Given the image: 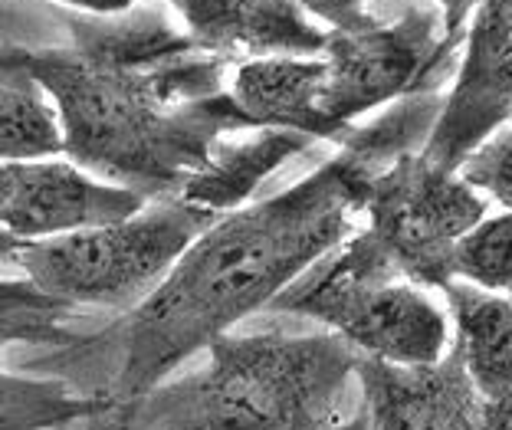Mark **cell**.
<instances>
[{"label": "cell", "instance_id": "obj_17", "mask_svg": "<svg viewBox=\"0 0 512 430\" xmlns=\"http://www.w3.org/2000/svg\"><path fill=\"white\" fill-rule=\"evenodd\" d=\"M76 306L46 293L33 280H0V352L10 345L79 348L86 335L73 332Z\"/></svg>", "mask_w": 512, "mask_h": 430}, {"label": "cell", "instance_id": "obj_18", "mask_svg": "<svg viewBox=\"0 0 512 430\" xmlns=\"http://www.w3.org/2000/svg\"><path fill=\"white\" fill-rule=\"evenodd\" d=\"M453 280L512 293V211L483 214L453 247Z\"/></svg>", "mask_w": 512, "mask_h": 430}, {"label": "cell", "instance_id": "obj_1", "mask_svg": "<svg viewBox=\"0 0 512 430\" xmlns=\"http://www.w3.org/2000/svg\"><path fill=\"white\" fill-rule=\"evenodd\" d=\"M69 46L27 50L73 165L155 201L174 197L227 132H253L227 96L230 63L158 10L73 17Z\"/></svg>", "mask_w": 512, "mask_h": 430}, {"label": "cell", "instance_id": "obj_4", "mask_svg": "<svg viewBox=\"0 0 512 430\" xmlns=\"http://www.w3.org/2000/svg\"><path fill=\"white\" fill-rule=\"evenodd\" d=\"M266 312L319 322L362 358L378 362L427 365L450 348L444 309L424 286L407 280L368 230L348 234Z\"/></svg>", "mask_w": 512, "mask_h": 430}, {"label": "cell", "instance_id": "obj_2", "mask_svg": "<svg viewBox=\"0 0 512 430\" xmlns=\"http://www.w3.org/2000/svg\"><path fill=\"white\" fill-rule=\"evenodd\" d=\"M381 168L342 145L339 155L286 191L220 214L194 237L165 280L109 329L119 362L102 394L112 411L161 385L243 319L270 309L289 283L329 257L352 234Z\"/></svg>", "mask_w": 512, "mask_h": 430}, {"label": "cell", "instance_id": "obj_24", "mask_svg": "<svg viewBox=\"0 0 512 430\" xmlns=\"http://www.w3.org/2000/svg\"><path fill=\"white\" fill-rule=\"evenodd\" d=\"M23 243H27V240H20V237H10L7 230H0V260H10V263H14V257H17V253H20V247H23Z\"/></svg>", "mask_w": 512, "mask_h": 430}, {"label": "cell", "instance_id": "obj_5", "mask_svg": "<svg viewBox=\"0 0 512 430\" xmlns=\"http://www.w3.org/2000/svg\"><path fill=\"white\" fill-rule=\"evenodd\" d=\"M220 214L181 201L155 197L135 214L109 224L69 230L60 237L27 240L14 263L46 293L73 306L135 309L194 237H201Z\"/></svg>", "mask_w": 512, "mask_h": 430}, {"label": "cell", "instance_id": "obj_12", "mask_svg": "<svg viewBox=\"0 0 512 430\" xmlns=\"http://www.w3.org/2000/svg\"><path fill=\"white\" fill-rule=\"evenodd\" d=\"M227 96L250 129H283L335 142L322 115L319 53H273L240 60L227 73Z\"/></svg>", "mask_w": 512, "mask_h": 430}, {"label": "cell", "instance_id": "obj_10", "mask_svg": "<svg viewBox=\"0 0 512 430\" xmlns=\"http://www.w3.org/2000/svg\"><path fill=\"white\" fill-rule=\"evenodd\" d=\"M355 381L371 430H512V417L496 414L473 388L453 345L427 365L362 358Z\"/></svg>", "mask_w": 512, "mask_h": 430}, {"label": "cell", "instance_id": "obj_21", "mask_svg": "<svg viewBox=\"0 0 512 430\" xmlns=\"http://www.w3.org/2000/svg\"><path fill=\"white\" fill-rule=\"evenodd\" d=\"M56 4L76 10L83 17H119L125 10L138 7V0H56Z\"/></svg>", "mask_w": 512, "mask_h": 430}, {"label": "cell", "instance_id": "obj_6", "mask_svg": "<svg viewBox=\"0 0 512 430\" xmlns=\"http://www.w3.org/2000/svg\"><path fill=\"white\" fill-rule=\"evenodd\" d=\"M401 4L391 20L371 17L358 27L325 30L322 115L335 142L371 112L421 92H444L457 69L460 40L447 30L444 14L427 0Z\"/></svg>", "mask_w": 512, "mask_h": 430}, {"label": "cell", "instance_id": "obj_16", "mask_svg": "<svg viewBox=\"0 0 512 430\" xmlns=\"http://www.w3.org/2000/svg\"><path fill=\"white\" fill-rule=\"evenodd\" d=\"M112 414L106 394H83L63 378L0 371V430H63Z\"/></svg>", "mask_w": 512, "mask_h": 430}, {"label": "cell", "instance_id": "obj_25", "mask_svg": "<svg viewBox=\"0 0 512 430\" xmlns=\"http://www.w3.org/2000/svg\"><path fill=\"white\" fill-rule=\"evenodd\" d=\"M509 299H512V293H509Z\"/></svg>", "mask_w": 512, "mask_h": 430}, {"label": "cell", "instance_id": "obj_7", "mask_svg": "<svg viewBox=\"0 0 512 430\" xmlns=\"http://www.w3.org/2000/svg\"><path fill=\"white\" fill-rule=\"evenodd\" d=\"M362 214L365 230L407 280L444 293L453 283V247L486 214V197L460 171L407 151L375 171Z\"/></svg>", "mask_w": 512, "mask_h": 430}, {"label": "cell", "instance_id": "obj_11", "mask_svg": "<svg viewBox=\"0 0 512 430\" xmlns=\"http://www.w3.org/2000/svg\"><path fill=\"white\" fill-rule=\"evenodd\" d=\"M197 50L224 63L273 53H319L325 27L296 0H161Z\"/></svg>", "mask_w": 512, "mask_h": 430}, {"label": "cell", "instance_id": "obj_22", "mask_svg": "<svg viewBox=\"0 0 512 430\" xmlns=\"http://www.w3.org/2000/svg\"><path fill=\"white\" fill-rule=\"evenodd\" d=\"M427 4H434L440 14H444L447 30L463 43V30H467V20L473 14L476 0H427Z\"/></svg>", "mask_w": 512, "mask_h": 430}, {"label": "cell", "instance_id": "obj_3", "mask_svg": "<svg viewBox=\"0 0 512 430\" xmlns=\"http://www.w3.org/2000/svg\"><path fill=\"white\" fill-rule=\"evenodd\" d=\"M362 355L332 332L220 335L204 368L161 381L96 430H299L339 417Z\"/></svg>", "mask_w": 512, "mask_h": 430}, {"label": "cell", "instance_id": "obj_15", "mask_svg": "<svg viewBox=\"0 0 512 430\" xmlns=\"http://www.w3.org/2000/svg\"><path fill=\"white\" fill-rule=\"evenodd\" d=\"M60 151V122L23 63V46H0V158H43Z\"/></svg>", "mask_w": 512, "mask_h": 430}, {"label": "cell", "instance_id": "obj_13", "mask_svg": "<svg viewBox=\"0 0 512 430\" xmlns=\"http://www.w3.org/2000/svg\"><path fill=\"white\" fill-rule=\"evenodd\" d=\"M447 306L463 371L496 414L512 417V299L453 280Z\"/></svg>", "mask_w": 512, "mask_h": 430}, {"label": "cell", "instance_id": "obj_9", "mask_svg": "<svg viewBox=\"0 0 512 430\" xmlns=\"http://www.w3.org/2000/svg\"><path fill=\"white\" fill-rule=\"evenodd\" d=\"M148 197L92 178L63 155L0 158V230L20 240L60 237L135 214Z\"/></svg>", "mask_w": 512, "mask_h": 430}, {"label": "cell", "instance_id": "obj_14", "mask_svg": "<svg viewBox=\"0 0 512 430\" xmlns=\"http://www.w3.org/2000/svg\"><path fill=\"white\" fill-rule=\"evenodd\" d=\"M312 145L316 142L309 135L283 129H253L237 142L220 138L204 165L181 184V191L174 197L204 207V211L230 214L247 204L273 171H279L289 158L302 155Z\"/></svg>", "mask_w": 512, "mask_h": 430}, {"label": "cell", "instance_id": "obj_19", "mask_svg": "<svg viewBox=\"0 0 512 430\" xmlns=\"http://www.w3.org/2000/svg\"><path fill=\"white\" fill-rule=\"evenodd\" d=\"M457 171L483 197L512 211V122L486 138Z\"/></svg>", "mask_w": 512, "mask_h": 430}, {"label": "cell", "instance_id": "obj_23", "mask_svg": "<svg viewBox=\"0 0 512 430\" xmlns=\"http://www.w3.org/2000/svg\"><path fill=\"white\" fill-rule=\"evenodd\" d=\"M299 430H371V421H368V414L365 408L352 414V417H329V421H316V424H306V427H299Z\"/></svg>", "mask_w": 512, "mask_h": 430}, {"label": "cell", "instance_id": "obj_8", "mask_svg": "<svg viewBox=\"0 0 512 430\" xmlns=\"http://www.w3.org/2000/svg\"><path fill=\"white\" fill-rule=\"evenodd\" d=\"M506 122H512V0H476L421 155L457 171Z\"/></svg>", "mask_w": 512, "mask_h": 430}, {"label": "cell", "instance_id": "obj_20", "mask_svg": "<svg viewBox=\"0 0 512 430\" xmlns=\"http://www.w3.org/2000/svg\"><path fill=\"white\" fill-rule=\"evenodd\" d=\"M296 4L316 23H322L325 30H342L378 17L375 7L384 4V0H296Z\"/></svg>", "mask_w": 512, "mask_h": 430}]
</instances>
